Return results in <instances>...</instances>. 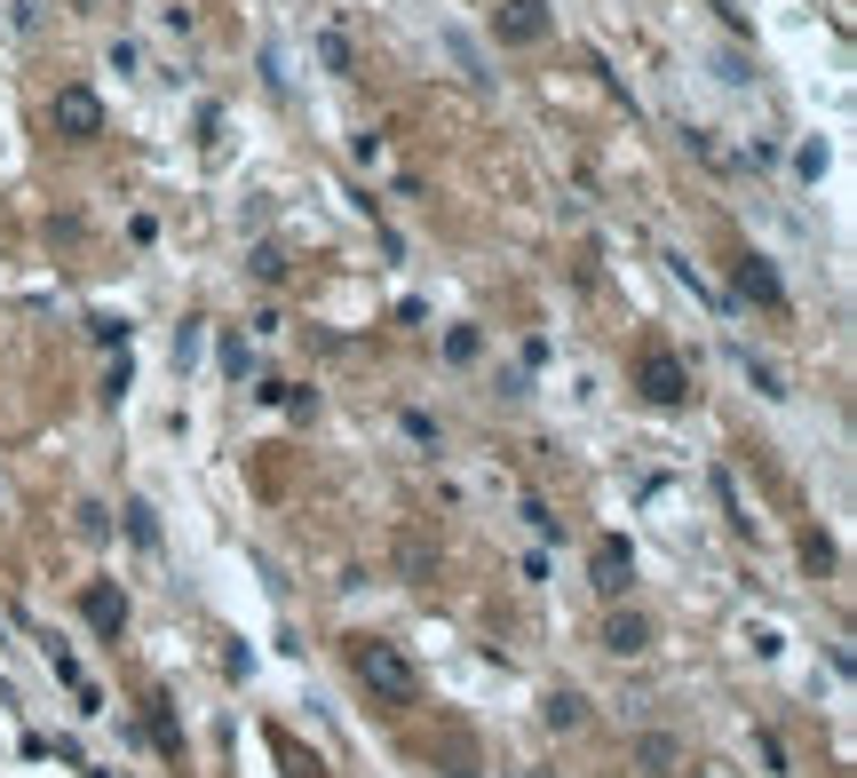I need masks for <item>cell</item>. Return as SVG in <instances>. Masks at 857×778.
<instances>
[{
	"instance_id": "6da1fadb",
	"label": "cell",
	"mask_w": 857,
	"mask_h": 778,
	"mask_svg": "<svg viewBox=\"0 0 857 778\" xmlns=\"http://www.w3.org/2000/svg\"><path fill=\"white\" fill-rule=\"evenodd\" d=\"M358 675H365V684L382 691L390 707H414V691H421V684H414V667H405V652H397V644H358Z\"/></svg>"
},
{
	"instance_id": "7a4b0ae2",
	"label": "cell",
	"mask_w": 857,
	"mask_h": 778,
	"mask_svg": "<svg viewBox=\"0 0 857 778\" xmlns=\"http://www.w3.org/2000/svg\"><path fill=\"white\" fill-rule=\"evenodd\" d=\"M56 127H64V135H95V127H104V104H95L88 88H64V95H56Z\"/></svg>"
},
{
	"instance_id": "3957f363",
	"label": "cell",
	"mask_w": 857,
	"mask_h": 778,
	"mask_svg": "<svg viewBox=\"0 0 857 778\" xmlns=\"http://www.w3.org/2000/svg\"><path fill=\"white\" fill-rule=\"evenodd\" d=\"M80 612H88V628H95V635H120V628H127V604H120V588H112V580H95V588L80 596Z\"/></svg>"
},
{
	"instance_id": "277c9868",
	"label": "cell",
	"mask_w": 857,
	"mask_h": 778,
	"mask_svg": "<svg viewBox=\"0 0 857 778\" xmlns=\"http://www.w3.org/2000/svg\"><path fill=\"white\" fill-rule=\"evenodd\" d=\"M628 580H635V556L620 549V540H596V588H604V596H620Z\"/></svg>"
},
{
	"instance_id": "5b68a950",
	"label": "cell",
	"mask_w": 857,
	"mask_h": 778,
	"mask_svg": "<svg viewBox=\"0 0 857 778\" xmlns=\"http://www.w3.org/2000/svg\"><path fill=\"white\" fill-rule=\"evenodd\" d=\"M738 294H746V302H763V311H786V286H778V279H770V270L754 262V255L738 262Z\"/></svg>"
},
{
	"instance_id": "8992f818",
	"label": "cell",
	"mask_w": 857,
	"mask_h": 778,
	"mask_svg": "<svg viewBox=\"0 0 857 778\" xmlns=\"http://www.w3.org/2000/svg\"><path fill=\"white\" fill-rule=\"evenodd\" d=\"M500 32H508V41H540V32H548V9H540V0H508V9H500Z\"/></svg>"
},
{
	"instance_id": "52a82bcc",
	"label": "cell",
	"mask_w": 857,
	"mask_h": 778,
	"mask_svg": "<svg viewBox=\"0 0 857 778\" xmlns=\"http://www.w3.org/2000/svg\"><path fill=\"white\" fill-rule=\"evenodd\" d=\"M604 652H620V659H635V652H651V628H643L635 612H620V620H611V628H604Z\"/></svg>"
},
{
	"instance_id": "ba28073f",
	"label": "cell",
	"mask_w": 857,
	"mask_h": 778,
	"mask_svg": "<svg viewBox=\"0 0 857 778\" xmlns=\"http://www.w3.org/2000/svg\"><path fill=\"white\" fill-rule=\"evenodd\" d=\"M643 382H651V397H659V405H675V397H683V374L667 365V350H643Z\"/></svg>"
},
{
	"instance_id": "9c48e42d",
	"label": "cell",
	"mask_w": 857,
	"mask_h": 778,
	"mask_svg": "<svg viewBox=\"0 0 857 778\" xmlns=\"http://www.w3.org/2000/svg\"><path fill=\"white\" fill-rule=\"evenodd\" d=\"M579 715H588V699H579V691H556V699H548V723H556V731H572Z\"/></svg>"
}]
</instances>
